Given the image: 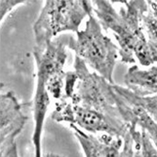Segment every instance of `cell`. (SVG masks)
<instances>
[{
	"label": "cell",
	"instance_id": "obj_1",
	"mask_svg": "<svg viewBox=\"0 0 157 157\" xmlns=\"http://www.w3.org/2000/svg\"><path fill=\"white\" fill-rule=\"evenodd\" d=\"M119 11L111 1H91L92 11L105 30H111L119 44V55L123 63L136 62L149 67L157 62V49L146 38L142 17L148 10V1H121Z\"/></svg>",
	"mask_w": 157,
	"mask_h": 157
},
{
	"label": "cell",
	"instance_id": "obj_2",
	"mask_svg": "<svg viewBox=\"0 0 157 157\" xmlns=\"http://www.w3.org/2000/svg\"><path fill=\"white\" fill-rule=\"evenodd\" d=\"M64 97L73 105L122 119L112 84L97 73H90L87 64L77 56L75 58L74 71L67 72L65 75Z\"/></svg>",
	"mask_w": 157,
	"mask_h": 157
},
{
	"label": "cell",
	"instance_id": "obj_3",
	"mask_svg": "<svg viewBox=\"0 0 157 157\" xmlns=\"http://www.w3.org/2000/svg\"><path fill=\"white\" fill-rule=\"evenodd\" d=\"M91 13V1H44L40 15L33 25L35 49H44L59 33L65 31L77 33L85 17Z\"/></svg>",
	"mask_w": 157,
	"mask_h": 157
},
{
	"label": "cell",
	"instance_id": "obj_4",
	"mask_svg": "<svg viewBox=\"0 0 157 157\" xmlns=\"http://www.w3.org/2000/svg\"><path fill=\"white\" fill-rule=\"evenodd\" d=\"M68 46L75 56L90 66L95 73L113 83V72L119 55V47L105 36L98 20L89 15L86 27L76 33V39L71 37Z\"/></svg>",
	"mask_w": 157,
	"mask_h": 157
},
{
	"label": "cell",
	"instance_id": "obj_5",
	"mask_svg": "<svg viewBox=\"0 0 157 157\" xmlns=\"http://www.w3.org/2000/svg\"><path fill=\"white\" fill-rule=\"evenodd\" d=\"M51 118L56 122L75 125L79 129L92 133V135L104 133L122 139L130 128V125L121 118H115L94 109L73 105L64 96L56 103Z\"/></svg>",
	"mask_w": 157,
	"mask_h": 157
},
{
	"label": "cell",
	"instance_id": "obj_6",
	"mask_svg": "<svg viewBox=\"0 0 157 157\" xmlns=\"http://www.w3.org/2000/svg\"><path fill=\"white\" fill-rule=\"evenodd\" d=\"M69 41V40H68ZM67 40L58 38L42 50H33L37 67V80L44 82L49 95L59 101L64 96V65L67 60Z\"/></svg>",
	"mask_w": 157,
	"mask_h": 157
},
{
	"label": "cell",
	"instance_id": "obj_7",
	"mask_svg": "<svg viewBox=\"0 0 157 157\" xmlns=\"http://www.w3.org/2000/svg\"><path fill=\"white\" fill-rule=\"evenodd\" d=\"M112 89L115 93L117 106L124 121L130 126H138L144 130L157 148V123L139 105L136 94L127 88L115 84H112Z\"/></svg>",
	"mask_w": 157,
	"mask_h": 157
},
{
	"label": "cell",
	"instance_id": "obj_8",
	"mask_svg": "<svg viewBox=\"0 0 157 157\" xmlns=\"http://www.w3.org/2000/svg\"><path fill=\"white\" fill-rule=\"evenodd\" d=\"M70 127L79 141L86 157H120L121 149L123 146L121 137L107 134L89 135L75 125L71 124Z\"/></svg>",
	"mask_w": 157,
	"mask_h": 157
},
{
	"label": "cell",
	"instance_id": "obj_9",
	"mask_svg": "<svg viewBox=\"0 0 157 157\" xmlns=\"http://www.w3.org/2000/svg\"><path fill=\"white\" fill-rule=\"evenodd\" d=\"M20 104L13 91H8L0 96V138L15 137L22 132L27 121Z\"/></svg>",
	"mask_w": 157,
	"mask_h": 157
},
{
	"label": "cell",
	"instance_id": "obj_10",
	"mask_svg": "<svg viewBox=\"0 0 157 157\" xmlns=\"http://www.w3.org/2000/svg\"><path fill=\"white\" fill-rule=\"evenodd\" d=\"M124 84L128 90L138 96L157 95V67L141 70L133 65L124 75Z\"/></svg>",
	"mask_w": 157,
	"mask_h": 157
},
{
	"label": "cell",
	"instance_id": "obj_11",
	"mask_svg": "<svg viewBox=\"0 0 157 157\" xmlns=\"http://www.w3.org/2000/svg\"><path fill=\"white\" fill-rule=\"evenodd\" d=\"M50 105V95L44 82L37 80L36 91L33 99L34 133L32 141L35 150V157H42L41 154V134L44 119Z\"/></svg>",
	"mask_w": 157,
	"mask_h": 157
},
{
	"label": "cell",
	"instance_id": "obj_12",
	"mask_svg": "<svg viewBox=\"0 0 157 157\" xmlns=\"http://www.w3.org/2000/svg\"><path fill=\"white\" fill-rule=\"evenodd\" d=\"M129 132L133 138L135 157H157V148L144 130H137L136 126H130Z\"/></svg>",
	"mask_w": 157,
	"mask_h": 157
},
{
	"label": "cell",
	"instance_id": "obj_13",
	"mask_svg": "<svg viewBox=\"0 0 157 157\" xmlns=\"http://www.w3.org/2000/svg\"><path fill=\"white\" fill-rule=\"evenodd\" d=\"M142 26L147 40L157 49V19L150 8L142 17Z\"/></svg>",
	"mask_w": 157,
	"mask_h": 157
},
{
	"label": "cell",
	"instance_id": "obj_14",
	"mask_svg": "<svg viewBox=\"0 0 157 157\" xmlns=\"http://www.w3.org/2000/svg\"><path fill=\"white\" fill-rule=\"evenodd\" d=\"M137 96V101L143 109L157 123V95L152 96Z\"/></svg>",
	"mask_w": 157,
	"mask_h": 157
},
{
	"label": "cell",
	"instance_id": "obj_15",
	"mask_svg": "<svg viewBox=\"0 0 157 157\" xmlns=\"http://www.w3.org/2000/svg\"><path fill=\"white\" fill-rule=\"evenodd\" d=\"M16 138H0V153L1 157H19L17 151Z\"/></svg>",
	"mask_w": 157,
	"mask_h": 157
},
{
	"label": "cell",
	"instance_id": "obj_16",
	"mask_svg": "<svg viewBox=\"0 0 157 157\" xmlns=\"http://www.w3.org/2000/svg\"><path fill=\"white\" fill-rule=\"evenodd\" d=\"M30 1H24V0H10V1H6V0H1L0 1V21L2 22L6 18L7 14L10 12L15 7L20 5H25Z\"/></svg>",
	"mask_w": 157,
	"mask_h": 157
},
{
	"label": "cell",
	"instance_id": "obj_17",
	"mask_svg": "<svg viewBox=\"0 0 157 157\" xmlns=\"http://www.w3.org/2000/svg\"><path fill=\"white\" fill-rule=\"evenodd\" d=\"M120 157H135L133 138H132L130 132H128L125 137L123 138V146H122V151H121Z\"/></svg>",
	"mask_w": 157,
	"mask_h": 157
},
{
	"label": "cell",
	"instance_id": "obj_18",
	"mask_svg": "<svg viewBox=\"0 0 157 157\" xmlns=\"http://www.w3.org/2000/svg\"><path fill=\"white\" fill-rule=\"evenodd\" d=\"M148 5L157 19V3H156V1H148Z\"/></svg>",
	"mask_w": 157,
	"mask_h": 157
},
{
	"label": "cell",
	"instance_id": "obj_19",
	"mask_svg": "<svg viewBox=\"0 0 157 157\" xmlns=\"http://www.w3.org/2000/svg\"><path fill=\"white\" fill-rule=\"evenodd\" d=\"M42 157H64V156H61V155H59V154H56V153H45L44 155H42Z\"/></svg>",
	"mask_w": 157,
	"mask_h": 157
}]
</instances>
